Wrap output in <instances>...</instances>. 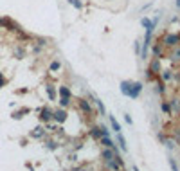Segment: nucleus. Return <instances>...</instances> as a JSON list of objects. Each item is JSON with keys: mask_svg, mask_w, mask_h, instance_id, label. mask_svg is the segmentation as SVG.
I'll return each mask as SVG.
<instances>
[{"mask_svg": "<svg viewBox=\"0 0 180 171\" xmlns=\"http://www.w3.org/2000/svg\"><path fill=\"white\" fill-rule=\"evenodd\" d=\"M170 105H171V110H173L175 114H180V99L178 97H173L170 101Z\"/></svg>", "mask_w": 180, "mask_h": 171, "instance_id": "f3484780", "label": "nucleus"}, {"mask_svg": "<svg viewBox=\"0 0 180 171\" xmlns=\"http://www.w3.org/2000/svg\"><path fill=\"white\" fill-rule=\"evenodd\" d=\"M45 144H47V150H56L58 148V142L56 140H47Z\"/></svg>", "mask_w": 180, "mask_h": 171, "instance_id": "bb28decb", "label": "nucleus"}, {"mask_svg": "<svg viewBox=\"0 0 180 171\" xmlns=\"http://www.w3.org/2000/svg\"><path fill=\"white\" fill-rule=\"evenodd\" d=\"M162 45L164 47H170V49H175L180 45V32H166L164 38H162Z\"/></svg>", "mask_w": 180, "mask_h": 171, "instance_id": "f257e3e1", "label": "nucleus"}, {"mask_svg": "<svg viewBox=\"0 0 180 171\" xmlns=\"http://www.w3.org/2000/svg\"><path fill=\"white\" fill-rule=\"evenodd\" d=\"M140 51H142V42H135V54H137V56H140Z\"/></svg>", "mask_w": 180, "mask_h": 171, "instance_id": "c756f323", "label": "nucleus"}, {"mask_svg": "<svg viewBox=\"0 0 180 171\" xmlns=\"http://www.w3.org/2000/svg\"><path fill=\"white\" fill-rule=\"evenodd\" d=\"M162 43H157V45H153L151 47V52H153V58H162Z\"/></svg>", "mask_w": 180, "mask_h": 171, "instance_id": "dca6fc26", "label": "nucleus"}, {"mask_svg": "<svg viewBox=\"0 0 180 171\" xmlns=\"http://www.w3.org/2000/svg\"><path fill=\"white\" fill-rule=\"evenodd\" d=\"M58 94H60V97H67V99H70V97H72V92H70V88H69L67 85L58 86Z\"/></svg>", "mask_w": 180, "mask_h": 171, "instance_id": "0eeeda50", "label": "nucleus"}, {"mask_svg": "<svg viewBox=\"0 0 180 171\" xmlns=\"http://www.w3.org/2000/svg\"><path fill=\"white\" fill-rule=\"evenodd\" d=\"M60 69H61V63H60L58 60H54V61H51V65H49V70H51V72H58Z\"/></svg>", "mask_w": 180, "mask_h": 171, "instance_id": "5701e85b", "label": "nucleus"}, {"mask_svg": "<svg viewBox=\"0 0 180 171\" xmlns=\"http://www.w3.org/2000/svg\"><path fill=\"white\" fill-rule=\"evenodd\" d=\"M175 6H177V7L180 9V0H177V2H175Z\"/></svg>", "mask_w": 180, "mask_h": 171, "instance_id": "f704fd0d", "label": "nucleus"}, {"mask_svg": "<svg viewBox=\"0 0 180 171\" xmlns=\"http://www.w3.org/2000/svg\"><path fill=\"white\" fill-rule=\"evenodd\" d=\"M170 60L171 61H180V45L178 47H175V49L170 52Z\"/></svg>", "mask_w": 180, "mask_h": 171, "instance_id": "a211bd4d", "label": "nucleus"}, {"mask_svg": "<svg viewBox=\"0 0 180 171\" xmlns=\"http://www.w3.org/2000/svg\"><path fill=\"white\" fill-rule=\"evenodd\" d=\"M23 56H25V49H23V47H16V51H15V58L22 60Z\"/></svg>", "mask_w": 180, "mask_h": 171, "instance_id": "393cba45", "label": "nucleus"}, {"mask_svg": "<svg viewBox=\"0 0 180 171\" xmlns=\"http://www.w3.org/2000/svg\"><path fill=\"white\" fill-rule=\"evenodd\" d=\"M108 119H110V124H112V130H114V131H115V133H121V124H119V123H117V119L114 117V115H112V114H110V115H108Z\"/></svg>", "mask_w": 180, "mask_h": 171, "instance_id": "2eb2a0df", "label": "nucleus"}, {"mask_svg": "<svg viewBox=\"0 0 180 171\" xmlns=\"http://www.w3.org/2000/svg\"><path fill=\"white\" fill-rule=\"evenodd\" d=\"M81 171H85V169H81Z\"/></svg>", "mask_w": 180, "mask_h": 171, "instance_id": "c9c22d12", "label": "nucleus"}, {"mask_svg": "<svg viewBox=\"0 0 180 171\" xmlns=\"http://www.w3.org/2000/svg\"><path fill=\"white\" fill-rule=\"evenodd\" d=\"M168 162H170V166H171V169H173V171H180L178 169V164H177L175 159H168Z\"/></svg>", "mask_w": 180, "mask_h": 171, "instance_id": "cd10ccee", "label": "nucleus"}, {"mask_svg": "<svg viewBox=\"0 0 180 171\" xmlns=\"http://www.w3.org/2000/svg\"><path fill=\"white\" fill-rule=\"evenodd\" d=\"M121 92L124 96L130 97V92H132V81H121Z\"/></svg>", "mask_w": 180, "mask_h": 171, "instance_id": "9b49d317", "label": "nucleus"}, {"mask_svg": "<svg viewBox=\"0 0 180 171\" xmlns=\"http://www.w3.org/2000/svg\"><path fill=\"white\" fill-rule=\"evenodd\" d=\"M38 115H40V121H42V123H51V121H52V110L49 106H43Z\"/></svg>", "mask_w": 180, "mask_h": 171, "instance_id": "20e7f679", "label": "nucleus"}, {"mask_svg": "<svg viewBox=\"0 0 180 171\" xmlns=\"http://www.w3.org/2000/svg\"><path fill=\"white\" fill-rule=\"evenodd\" d=\"M90 135H92V139H101V137H103L101 126H92V128H90Z\"/></svg>", "mask_w": 180, "mask_h": 171, "instance_id": "6ab92c4d", "label": "nucleus"}, {"mask_svg": "<svg viewBox=\"0 0 180 171\" xmlns=\"http://www.w3.org/2000/svg\"><path fill=\"white\" fill-rule=\"evenodd\" d=\"M101 144H103V148H115V142L112 137H101Z\"/></svg>", "mask_w": 180, "mask_h": 171, "instance_id": "ddd939ff", "label": "nucleus"}, {"mask_svg": "<svg viewBox=\"0 0 180 171\" xmlns=\"http://www.w3.org/2000/svg\"><path fill=\"white\" fill-rule=\"evenodd\" d=\"M67 2H69V4H70L72 7H76L77 11L83 9V2H81V0H67Z\"/></svg>", "mask_w": 180, "mask_h": 171, "instance_id": "b1692460", "label": "nucleus"}, {"mask_svg": "<svg viewBox=\"0 0 180 171\" xmlns=\"http://www.w3.org/2000/svg\"><path fill=\"white\" fill-rule=\"evenodd\" d=\"M160 108H162V112H164L166 115H171V114H173V110H171V105L168 103V101H162Z\"/></svg>", "mask_w": 180, "mask_h": 171, "instance_id": "4be33fe9", "label": "nucleus"}, {"mask_svg": "<svg viewBox=\"0 0 180 171\" xmlns=\"http://www.w3.org/2000/svg\"><path fill=\"white\" fill-rule=\"evenodd\" d=\"M166 146H168L170 150H173V148H175V142H173V140H166Z\"/></svg>", "mask_w": 180, "mask_h": 171, "instance_id": "2f4dec72", "label": "nucleus"}, {"mask_svg": "<svg viewBox=\"0 0 180 171\" xmlns=\"http://www.w3.org/2000/svg\"><path fill=\"white\" fill-rule=\"evenodd\" d=\"M92 103H94L95 106H97L99 114H101V115H105L106 110H105V105H103V101H101V99H97V97H92Z\"/></svg>", "mask_w": 180, "mask_h": 171, "instance_id": "4468645a", "label": "nucleus"}, {"mask_svg": "<svg viewBox=\"0 0 180 171\" xmlns=\"http://www.w3.org/2000/svg\"><path fill=\"white\" fill-rule=\"evenodd\" d=\"M140 25L144 27V29H157V25H153V22H151V18H148V16H142L140 18Z\"/></svg>", "mask_w": 180, "mask_h": 171, "instance_id": "1a4fd4ad", "label": "nucleus"}, {"mask_svg": "<svg viewBox=\"0 0 180 171\" xmlns=\"http://www.w3.org/2000/svg\"><path fill=\"white\" fill-rule=\"evenodd\" d=\"M149 70H151L153 74L162 70V67H160V58H153V60H151V63H149Z\"/></svg>", "mask_w": 180, "mask_h": 171, "instance_id": "6e6552de", "label": "nucleus"}, {"mask_svg": "<svg viewBox=\"0 0 180 171\" xmlns=\"http://www.w3.org/2000/svg\"><path fill=\"white\" fill-rule=\"evenodd\" d=\"M67 117H69V114H67V110H65V108L52 110V121H56L58 124H63V123H67Z\"/></svg>", "mask_w": 180, "mask_h": 171, "instance_id": "f03ea898", "label": "nucleus"}, {"mask_svg": "<svg viewBox=\"0 0 180 171\" xmlns=\"http://www.w3.org/2000/svg\"><path fill=\"white\" fill-rule=\"evenodd\" d=\"M124 121H126L128 124H133V121H132V117H130L128 114H124Z\"/></svg>", "mask_w": 180, "mask_h": 171, "instance_id": "473e14b6", "label": "nucleus"}, {"mask_svg": "<svg viewBox=\"0 0 180 171\" xmlns=\"http://www.w3.org/2000/svg\"><path fill=\"white\" fill-rule=\"evenodd\" d=\"M70 105V99H67V97H60V108H69Z\"/></svg>", "mask_w": 180, "mask_h": 171, "instance_id": "a878e982", "label": "nucleus"}, {"mask_svg": "<svg viewBox=\"0 0 180 171\" xmlns=\"http://www.w3.org/2000/svg\"><path fill=\"white\" fill-rule=\"evenodd\" d=\"M142 88L144 85L140 81H132V92H130V97L132 99H139V96L142 94Z\"/></svg>", "mask_w": 180, "mask_h": 171, "instance_id": "7ed1b4c3", "label": "nucleus"}, {"mask_svg": "<svg viewBox=\"0 0 180 171\" xmlns=\"http://www.w3.org/2000/svg\"><path fill=\"white\" fill-rule=\"evenodd\" d=\"M117 142H119V148H121L123 151H126V150H128V146H126V139H124V137H123L121 133H117Z\"/></svg>", "mask_w": 180, "mask_h": 171, "instance_id": "412c9836", "label": "nucleus"}, {"mask_svg": "<svg viewBox=\"0 0 180 171\" xmlns=\"http://www.w3.org/2000/svg\"><path fill=\"white\" fill-rule=\"evenodd\" d=\"M79 110L81 112H85V114H92V105H90V101H86V99H79Z\"/></svg>", "mask_w": 180, "mask_h": 171, "instance_id": "39448f33", "label": "nucleus"}, {"mask_svg": "<svg viewBox=\"0 0 180 171\" xmlns=\"http://www.w3.org/2000/svg\"><path fill=\"white\" fill-rule=\"evenodd\" d=\"M160 77H162L164 83L171 81V79H173V70H171V69H164V70H160Z\"/></svg>", "mask_w": 180, "mask_h": 171, "instance_id": "9d476101", "label": "nucleus"}, {"mask_svg": "<svg viewBox=\"0 0 180 171\" xmlns=\"http://www.w3.org/2000/svg\"><path fill=\"white\" fill-rule=\"evenodd\" d=\"M101 133H103V137H110V130L106 126H101Z\"/></svg>", "mask_w": 180, "mask_h": 171, "instance_id": "7c9ffc66", "label": "nucleus"}, {"mask_svg": "<svg viewBox=\"0 0 180 171\" xmlns=\"http://www.w3.org/2000/svg\"><path fill=\"white\" fill-rule=\"evenodd\" d=\"M45 90H47L49 99H51V101H56V88H54L52 85H47V86H45Z\"/></svg>", "mask_w": 180, "mask_h": 171, "instance_id": "aec40b11", "label": "nucleus"}, {"mask_svg": "<svg viewBox=\"0 0 180 171\" xmlns=\"http://www.w3.org/2000/svg\"><path fill=\"white\" fill-rule=\"evenodd\" d=\"M155 90H157L159 94H164V92H166V86H164V83H162V81H159V83H157V88H155Z\"/></svg>", "mask_w": 180, "mask_h": 171, "instance_id": "c85d7f7f", "label": "nucleus"}, {"mask_svg": "<svg viewBox=\"0 0 180 171\" xmlns=\"http://www.w3.org/2000/svg\"><path fill=\"white\" fill-rule=\"evenodd\" d=\"M45 133H47V130L43 128V126H36V128L31 131V137H34V139H43Z\"/></svg>", "mask_w": 180, "mask_h": 171, "instance_id": "423d86ee", "label": "nucleus"}, {"mask_svg": "<svg viewBox=\"0 0 180 171\" xmlns=\"http://www.w3.org/2000/svg\"><path fill=\"white\" fill-rule=\"evenodd\" d=\"M117 153H114V150H112V148H105V150H103V153H101V157H103V161H110V159H114V157H115Z\"/></svg>", "mask_w": 180, "mask_h": 171, "instance_id": "f8f14e48", "label": "nucleus"}, {"mask_svg": "<svg viewBox=\"0 0 180 171\" xmlns=\"http://www.w3.org/2000/svg\"><path fill=\"white\" fill-rule=\"evenodd\" d=\"M4 85H6V77L2 76V72H0V86H4Z\"/></svg>", "mask_w": 180, "mask_h": 171, "instance_id": "72a5a7b5", "label": "nucleus"}]
</instances>
